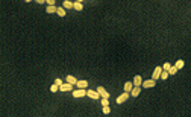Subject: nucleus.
<instances>
[{
	"mask_svg": "<svg viewBox=\"0 0 191 117\" xmlns=\"http://www.w3.org/2000/svg\"><path fill=\"white\" fill-rule=\"evenodd\" d=\"M129 97H130V93H129V91H124L123 94H120V96L117 97V103L120 105V103H123V102H126Z\"/></svg>",
	"mask_w": 191,
	"mask_h": 117,
	"instance_id": "nucleus-1",
	"label": "nucleus"
},
{
	"mask_svg": "<svg viewBox=\"0 0 191 117\" xmlns=\"http://www.w3.org/2000/svg\"><path fill=\"white\" fill-rule=\"evenodd\" d=\"M161 72H162V67H159V65H158L156 69L153 70V73H152V79H153V81H158V79H159V76H161Z\"/></svg>",
	"mask_w": 191,
	"mask_h": 117,
	"instance_id": "nucleus-2",
	"label": "nucleus"
},
{
	"mask_svg": "<svg viewBox=\"0 0 191 117\" xmlns=\"http://www.w3.org/2000/svg\"><path fill=\"white\" fill-rule=\"evenodd\" d=\"M87 96V90L85 88H79V90L73 91V97H84Z\"/></svg>",
	"mask_w": 191,
	"mask_h": 117,
	"instance_id": "nucleus-3",
	"label": "nucleus"
},
{
	"mask_svg": "<svg viewBox=\"0 0 191 117\" xmlns=\"http://www.w3.org/2000/svg\"><path fill=\"white\" fill-rule=\"evenodd\" d=\"M156 85V81H153V79H149V81H144L141 84V87H144V88H152V87H155Z\"/></svg>",
	"mask_w": 191,
	"mask_h": 117,
	"instance_id": "nucleus-4",
	"label": "nucleus"
},
{
	"mask_svg": "<svg viewBox=\"0 0 191 117\" xmlns=\"http://www.w3.org/2000/svg\"><path fill=\"white\" fill-rule=\"evenodd\" d=\"M139 91H141V85H133L132 90H130V96H132V97H137L139 94Z\"/></svg>",
	"mask_w": 191,
	"mask_h": 117,
	"instance_id": "nucleus-5",
	"label": "nucleus"
},
{
	"mask_svg": "<svg viewBox=\"0 0 191 117\" xmlns=\"http://www.w3.org/2000/svg\"><path fill=\"white\" fill-rule=\"evenodd\" d=\"M87 96L88 97H91V99H99L100 97V94H99V91L97 90H87Z\"/></svg>",
	"mask_w": 191,
	"mask_h": 117,
	"instance_id": "nucleus-6",
	"label": "nucleus"
},
{
	"mask_svg": "<svg viewBox=\"0 0 191 117\" xmlns=\"http://www.w3.org/2000/svg\"><path fill=\"white\" fill-rule=\"evenodd\" d=\"M71 88H73V84H70V82H65V84H62V85H59V90L61 91H71Z\"/></svg>",
	"mask_w": 191,
	"mask_h": 117,
	"instance_id": "nucleus-7",
	"label": "nucleus"
},
{
	"mask_svg": "<svg viewBox=\"0 0 191 117\" xmlns=\"http://www.w3.org/2000/svg\"><path fill=\"white\" fill-rule=\"evenodd\" d=\"M97 91H99V94H100V97H108L109 99V93L105 90L103 87H97Z\"/></svg>",
	"mask_w": 191,
	"mask_h": 117,
	"instance_id": "nucleus-8",
	"label": "nucleus"
},
{
	"mask_svg": "<svg viewBox=\"0 0 191 117\" xmlns=\"http://www.w3.org/2000/svg\"><path fill=\"white\" fill-rule=\"evenodd\" d=\"M46 12H47V14H56V6H55V5H47Z\"/></svg>",
	"mask_w": 191,
	"mask_h": 117,
	"instance_id": "nucleus-9",
	"label": "nucleus"
},
{
	"mask_svg": "<svg viewBox=\"0 0 191 117\" xmlns=\"http://www.w3.org/2000/svg\"><path fill=\"white\" fill-rule=\"evenodd\" d=\"M56 14H58L59 17H65V14H67V9H64L62 6H59V8H56Z\"/></svg>",
	"mask_w": 191,
	"mask_h": 117,
	"instance_id": "nucleus-10",
	"label": "nucleus"
},
{
	"mask_svg": "<svg viewBox=\"0 0 191 117\" xmlns=\"http://www.w3.org/2000/svg\"><path fill=\"white\" fill-rule=\"evenodd\" d=\"M76 85H78V88H87V87H88V81H85V79H84V81H78V82H76Z\"/></svg>",
	"mask_w": 191,
	"mask_h": 117,
	"instance_id": "nucleus-11",
	"label": "nucleus"
},
{
	"mask_svg": "<svg viewBox=\"0 0 191 117\" xmlns=\"http://www.w3.org/2000/svg\"><path fill=\"white\" fill-rule=\"evenodd\" d=\"M65 81L70 82V84H73V85H76V82H78V79L74 78V76H71V75H68L67 78H65Z\"/></svg>",
	"mask_w": 191,
	"mask_h": 117,
	"instance_id": "nucleus-12",
	"label": "nucleus"
},
{
	"mask_svg": "<svg viewBox=\"0 0 191 117\" xmlns=\"http://www.w3.org/2000/svg\"><path fill=\"white\" fill-rule=\"evenodd\" d=\"M73 9H74V11H82L84 6H82V3H80V2H74V3H73Z\"/></svg>",
	"mask_w": 191,
	"mask_h": 117,
	"instance_id": "nucleus-13",
	"label": "nucleus"
},
{
	"mask_svg": "<svg viewBox=\"0 0 191 117\" xmlns=\"http://www.w3.org/2000/svg\"><path fill=\"white\" fill-rule=\"evenodd\" d=\"M62 8H64V9H73V3H71L70 0H65V2H64V5H62Z\"/></svg>",
	"mask_w": 191,
	"mask_h": 117,
	"instance_id": "nucleus-14",
	"label": "nucleus"
},
{
	"mask_svg": "<svg viewBox=\"0 0 191 117\" xmlns=\"http://www.w3.org/2000/svg\"><path fill=\"white\" fill-rule=\"evenodd\" d=\"M141 84H143V79H141L139 75H137V76L133 78V85H141Z\"/></svg>",
	"mask_w": 191,
	"mask_h": 117,
	"instance_id": "nucleus-15",
	"label": "nucleus"
},
{
	"mask_svg": "<svg viewBox=\"0 0 191 117\" xmlns=\"http://www.w3.org/2000/svg\"><path fill=\"white\" fill-rule=\"evenodd\" d=\"M132 87H133V84H132V82H126V84H124V91H129V93H130Z\"/></svg>",
	"mask_w": 191,
	"mask_h": 117,
	"instance_id": "nucleus-16",
	"label": "nucleus"
},
{
	"mask_svg": "<svg viewBox=\"0 0 191 117\" xmlns=\"http://www.w3.org/2000/svg\"><path fill=\"white\" fill-rule=\"evenodd\" d=\"M183 64H185V63H183L182 59H179V61L176 63V65H174V67H176L177 70H181V69H182V67H183Z\"/></svg>",
	"mask_w": 191,
	"mask_h": 117,
	"instance_id": "nucleus-17",
	"label": "nucleus"
},
{
	"mask_svg": "<svg viewBox=\"0 0 191 117\" xmlns=\"http://www.w3.org/2000/svg\"><path fill=\"white\" fill-rule=\"evenodd\" d=\"M176 73H177V69H176L174 65H171V67L168 69V75H176Z\"/></svg>",
	"mask_w": 191,
	"mask_h": 117,
	"instance_id": "nucleus-18",
	"label": "nucleus"
},
{
	"mask_svg": "<svg viewBox=\"0 0 191 117\" xmlns=\"http://www.w3.org/2000/svg\"><path fill=\"white\" fill-rule=\"evenodd\" d=\"M159 78H161V79H167V78H168V72H167V70H162Z\"/></svg>",
	"mask_w": 191,
	"mask_h": 117,
	"instance_id": "nucleus-19",
	"label": "nucleus"
},
{
	"mask_svg": "<svg viewBox=\"0 0 191 117\" xmlns=\"http://www.w3.org/2000/svg\"><path fill=\"white\" fill-rule=\"evenodd\" d=\"M58 88H59V85H58V84H53L52 87H50V91H52V93H56Z\"/></svg>",
	"mask_w": 191,
	"mask_h": 117,
	"instance_id": "nucleus-20",
	"label": "nucleus"
},
{
	"mask_svg": "<svg viewBox=\"0 0 191 117\" xmlns=\"http://www.w3.org/2000/svg\"><path fill=\"white\" fill-rule=\"evenodd\" d=\"M102 111H103V114H109V113H111V109H109V105H105Z\"/></svg>",
	"mask_w": 191,
	"mask_h": 117,
	"instance_id": "nucleus-21",
	"label": "nucleus"
},
{
	"mask_svg": "<svg viewBox=\"0 0 191 117\" xmlns=\"http://www.w3.org/2000/svg\"><path fill=\"white\" fill-rule=\"evenodd\" d=\"M102 105H109V99H108V97H102Z\"/></svg>",
	"mask_w": 191,
	"mask_h": 117,
	"instance_id": "nucleus-22",
	"label": "nucleus"
},
{
	"mask_svg": "<svg viewBox=\"0 0 191 117\" xmlns=\"http://www.w3.org/2000/svg\"><path fill=\"white\" fill-rule=\"evenodd\" d=\"M170 67H171V65H170V63H165L164 65H162V70H167V72H168V69H170Z\"/></svg>",
	"mask_w": 191,
	"mask_h": 117,
	"instance_id": "nucleus-23",
	"label": "nucleus"
},
{
	"mask_svg": "<svg viewBox=\"0 0 191 117\" xmlns=\"http://www.w3.org/2000/svg\"><path fill=\"white\" fill-rule=\"evenodd\" d=\"M55 84H58V85H62V81L58 78V79H55Z\"/></svg>",
	"mask_w": 191,
	"mask_h": 117,
	"instance_id": "nucleus-24",
	"label": "nucleus"
},
{
	"mask_svg": "<svg viewBox=\"0 0 191 117\" xmlns=\"http://www.w3.org/2000/svg\"><path fill=\"white\" fill-rule=\"evenodd\" d=\"M35 2H36L38 5H43V3H46V0H35Z\"/></svg>",
	"mask_w": 191,
	"mask_h": 117,
	"instance_id": "nucleus-25",
	"label": "nucleus"
},
{
	"mask_svg": "<svg viewBox=\"0 0 191 117\" xmlns=\"http://www.w3.org/2000/svg\"><path fill=\"white\" fill-rule=\"evenodd\" d=\"M47 2V5H55V0H46Z\"/></svg>",
	"mask_w": 191,
	"mask_h": 117,
	"instance_id": "nucleus-26",
	"label": "nucleus"
},
{
	"mask_svg": "<svg viewBox=\"0 0 191 117\" xmlns=\"http://www.w3.org/2000/svg\"><path fill=\"white\" fill-rule=\"evenodd\" d=\"M24 2H26V3H29V2H32V0H24Z\"/></svg>",
	"mask_w": 191,
	"mask_h": 117,
	"instance_id": "nucleus-27",
	"label": "nucleus"
},
{
	"mask_svg": "<svg viewBox=\"0 0 191 117\" xmlns=\"http://www.w3.org/2000/svg\"><path fill=\"white\" fill-rule=\"evenodd\" d=\"M76 2H80V3H82V2H84V0H76Z\"/></svg>",
	"mask_w": 191,
	"mask_h": 117,
	"instance_id": "nucleus-28",
	"label": "nucleus"
}]
</instances>
